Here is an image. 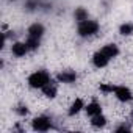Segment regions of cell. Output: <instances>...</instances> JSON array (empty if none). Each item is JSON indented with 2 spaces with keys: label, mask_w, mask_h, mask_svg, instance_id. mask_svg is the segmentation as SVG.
<instances>
[{
  "label": "cell",
  "mask_w": 133,
  "mask_h": 133,
  "mask_svg": "<svg viewBox=\"0 0 133 133\" xmlns=\"http://www.w3.org/2000/svg\"><path fill=\"white\" fill-rule=\"evenodd\" d=\"M45 33V28H44V25L42 24H33V25H30L28 27V36H33V38H42V35Z\"/></svg>",
  "instance_id": "8"
},
{
  "label": "cell",
  "mask_w": 133,
  "mask_h": 133,
  "mask_svg": "<svg viewBox=\"0 0 133 133\" xmlns=\"http://www.w3.org/2000/svg\"><path fill=\"white\" fill-rule=\"evenodd\" d=\"M102 52H103L110 59H113V58H116V56L119 55V49H117L116 44H107V45H103V47H102Z\"/></svg>",
  "instance_id": "11"
},
{
  "label": "cell",
  "mask_w": 133,
  "mask_h": 133,
  "mask_svg": "<svg viewBox=\"0 0 133 133\" xmlns=\"http://www.w3.org/2000/svg\"><path fill=\"white\" fill-rule=\"evenodd\" d=\"M56 92H58V88H56V85H55L53 82L47 83V85L42 88V94H44L45 97H49V99H53V97L56 96Z\"/></svg>",
  "instance_id": "12"
},
{
  "label": "cell",
  "mask_w": 133,
  "mask_h": 133,
  "mask_svg": "<svg viewBox=\"0 0 133 133\" xmlns=\"http://www.w3.org/2000/svg\"><path fill=\"white\" fill-rule=\"evenodd\" d=\"M50 75L47 71H36L28 77V85L35 89H42L47 83H50Z\"/></svg>",
  "instance_id": "1"
},
{
  "label": "cell",
  "mask_w": 133,
  "mask_h": 133,
  "mask_svg": "<svg viewBox=\"0 0 133 133\" xmlns=\"http://www.w3.org/2000/svg\"><path fill=\"white\" fill-rule=\"evenodd\" d=\"M38 5H39L38 0H27V3H25L27 10H30V11H33L35 8H38Z\"/></svg>",
  "instance_id": "19"
},
{
  "label": "cell",
  "mask_w": 133,
  "mask_h": 133,
  "mask_svg": "<svg viewBox=\"0 0 133 133\" xmlns=\"http://www.w3.org/2000/svg\"><path fill=\"white\" fill-rule=\"evenodd\" d=\"M110 63V58L102 52V50H99V52H96L94 55H92V64L96 66V68H105V66Z\"/></svg>",
  "instance_id": "6"
},
{
  "label": "cell",
  "mask_w": 133,
  "mask_h": 133,
  "mask_svg": "<svg viewBox=\"0 0 133 133\" xmlns=\"http://www.w3.org/2000/svg\"><path fill=\"white\" fill-rule=\"evenodd\" d=\"M119 33L122 35V36H130V35H133V24H122L121 27H119Z\"/></svg>",
  "instance_id": "16"
},
{
  "label": "cell",
  "mask_w": 133,
  "mask_h": 133,
  "mask_svg": "<svg viewBox=\"0 0 133 133\" xmlns=\"http://www.w3.org/2000/svg\"><path fill=\"white\" fill-rule=\"evenodd\" d=\"M28 50H30V49H28L27 42H14V44L11 45V52H13V55L17 56V58L25 56Z\"/></svg>",
  "instance_id": "7"
},
{
  "label": "cell",
  "mask_w": 133,
  "mask_h": 133,
  "mask_svg": "<svg viewBox=\"0 0 133 133\" xmlns=\"http://www.w3.org/2000/svg\"><path fill=\"white\" fill-rule=\"evenodd\" d=\"M16 113H17L19 116H27V114H28V108H27V105H17Z\"/></svg>",
  "instance_id": "18"
},
{
  "label": "cell",
  "mask_w": 133,
  "mask_h": 133,
  "mask_svg": "<svg viewBox=\"0 0 133 133\" xmlns=\"http://www.w3.org/2000/svg\"><path fill=\"white\" fill-rule=\"evenodd\" d=\"M31 125H33V130H36V131H47L52 127V121L47 116H38L33 119Z\"/></svg>",
  "instance_id": "3"
},
{
  "label": "cell",
  "mask_w": 133,
  "mask_h": 133,
  "mask_svg": "<svg viewBox=\"0 0 133 133\" xmlns=\"http://www.w3.org/2000/svg\"><path fill=\"white\" fill-rule=\"evenodd\" d=\"M25 42H27V45H28L30 50H36L39 47V44H41V39L39 38H33V36H27Z\"/></svg>",
  "instance_id": "15"
},
{
  "label": "cell",
  "mask_w": 133,
  "mask_h": 133,
  "mask_svg": "<svg viewBox=\"0 0 133 133\" xmlns=\"http://www.w3.org/2000/svg\"><path fill=\"white\" fill-rule=\"evenodd\" d=\"M82 110H85V102H83V99H75V100L71 103V107H69V116H75V114H78Z\"/></svg>",
  "instance_id": "9"
},
{
  "label": "cell",
  "mask_w": 133,
  "mask_h": 133,
  "mask_svg": "<svg viewBox=\"0 0 133 133\" xmlns=\"http://www.w3.org/2000/svg\"><path fill=\"white\" fill-rule=\"evenodd\" d=\"M77 80V74L74 71H63L58 74V82L64 83V85H72Z\"/></svg>",
  "instance_id": "5"
},
{
  "label": "cell",
  "mask_w": 133,
  "mask_h": 133,
  "mask_svg": "<svg viewBox=\"0 0 133 133\" xmlns=\"http://www.w3.org/2000/svg\"><path fill=\"white\" fill-rule=\"evenodd\" d=\"M91 124H92V127H96V128H102V127L107 125V117L100 113V114L91 117Z\"/></svg>",
  "instance_id": "13"
},
{
  "label": "cell",
  "mask_w": 133,
  "mask_h": 133,
  "mask_svg": "<svg viewBox=\"0 0 133 133\" xmlns=\"http://www.w3.org/2000/svg\"><path fill=\"white\" fill-rule=\"evenodd\" d=\"M99 88H100V91H102L103 94H113L116 85H113V83H100Z\"/></svg>",
  "instance_id": "17"
},
{
  "label": "cell",
  "mask_w": 133,
  "mask_h": 133,
  "mask_svg": "<svg viewBox=\"0 0 133 133\" xmlns=\"http://www.w3.org/2000/svg\"><path fill=\"white\" fill-rule=\"evenodd\" d=\"M78 35L83 36V38H89V36H94L97 31H99V24L96 21H91V19H86L83 22H78V28H77Z\"/></svg>",
  "instance_id": "2"
},
{
  "label": "cell",
  "mask_w": 133,
  "mask_h": 133,
  "mask_svg": "<svg viewBox=\"0 0 133 133\" xmlns=\"http://www.w3.org/2000/svg\"><path fill=\"white\" fill-rule=\"evenodd\" d=\"M74 17H75V21L77 22H83V21H86V19H89V16H88V11L85 10V8H75V11H74Z\"/></svg>",
  "instance_id": "14"
},
{
  "label": "cell",
  "mask_w": 133,
  "mask_h": 133,
  "mask_svg": "<svg viewBox=\"0 0 133 133\" xmlns=\"http://www.w3.org/2000/svg\"><path fill=\"white\" fill-rule=\"evenodd\" d=\"M128 130H130V128H128V127H125V125H122V127H117V128H116V131H128Z\"/></svg>",
  "instance_id": "20"
},
{
  "label": "cell",
  "mask_w": 133,
  "mask_h": 133,
  "mask_svg": "<svg viewBox=\"0 0 133 133\" xmlns=\"http://www.w3.org/2000/svg\"><path fill=\"white\" fill-rule=\"evenodd\" d=\"M113 94H114V97H116L117 100H121V102H130V100L133 99V94H131V91H130L127 86H116Z\"/></svg>",
  "instance_id": "4"
},
{
  "label": "cell",
  "mask_w": 133,
  "mask_h": 133,
  "mask_svg": "<svg viewBox=\"0 0 133 133\" xmlns=\"http://www.w3.org/2000/svg\"><path fill=\"white\" fill-rule=\"evenodd\" d=\"M85 111H86V114H88L89 117H92V116H97V114L102 113V107H100V103H97V102H91V103H88V105L85 107Z\"/></svg>",
  "instance_id": "10"
}]
</instances>
